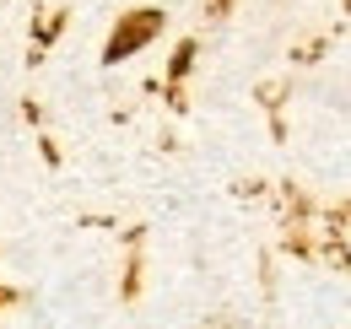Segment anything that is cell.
I'll return each mask as SVG.
<instances>
[{"label":"cell","mask_w":351,"mask_h":329,"mask_svg":"<svg viewBox=\"0 0 351 329\" xmlns=\"http://www.w3.org/2000/svg\"><path fill=\"white\" fill-rule=\"evenodd\" d=\"M157 27H162V11H130L119 27H114V38H108V49H103V60L108 65H119V60H130L141 43L157 38Z\"/></svg>","instance_id":"6da1fadb"},{"label":"cell","mask_w":351,"mask_h":329,"mask_svg":"<svg viewBox=\"0 0 351 329\" xmlns=\"http://www.w3.org/2000/svg\"><path fill=\"white\" fill-rule=\"evenodd\" d=\"M189 60H195V49L184 43V49H178V60H173V76H184V71H189Z\"/></svg>","instance_id":"7a4b0ae2"}]
</instances>
